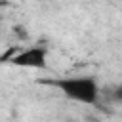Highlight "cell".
Masks as SVG:
<instances>
[{"mask_svg":"<svg viewBox=\"0 0 122 122\" xmlns=\"http://www.w3.org/2000/svg\"><path fill=\"white\" fill-rule=\"evenodd\" d=\"M48 84L55 86L65 97L84 103V105H97L99 103V84L93 76H65V78H55L48 80Z\"/></svg>","mask_w":122,"mask_h":122,"instance_id":"6da1fadb","label":"cell"},{"mask_svg":"<svg viewBox=\"0 0 122 122\" xmlns=\"http://www.w3.org/2000/svg\"><path fill=\"white\" fill-rule=\"evenodd\" d=\"M8 61L21 69H46L48 65V50L44 46H30L8 57Z\"/></svg>","mask_w":122,"mask_h":122,"instance_id":"7a4b0ae2","label":"cell"},{"mask_svg":"<svg viewBox=\"0 0 122 122\" xmlns=\"http://www.w3.org/2000/svg\"><path fill=\"white\" fill-rule=\"evenodd\" d=\"M112 99H114L116 103H122V84L114 88V92H112Z\"/></svg>","mask_w":122,"mask_h":122,"instance_id":"3957f363","label":"cell"},{"mask_svg":"<svg viewBox=\"0 0 122 122\" xmlns=\"http://www.w3.org/2000/svg\"><path fill=\"white\" fill-rule=\"evenodd\" d=\"M11 30H13V32H17V34H19V36H23V38H25V36H27V34H25V32H23V30H25V29H23V27H21V25H13V29H11Z\"/></svg>","mask_w":122,"mask_h":122,"instance_id":"277c9868","label":"cell"}]
</instances>
